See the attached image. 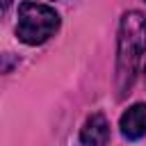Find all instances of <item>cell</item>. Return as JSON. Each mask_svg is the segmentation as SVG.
<instances>
[{
    "label": "cell",
    "instance_id": "4",
    "mask_svg": "<svg viewBox=\"0 0 146 146\" xmlns=\"http://www.w3.org/2000/svg\"><path fill=\"white\" fill-rule=\"evenodd\" d=\"M80 141H82V146H107V141H110V123L100 112L91 114L84 121V125L80 130Z\"/></svg>",
    "mask_w": 146,
    "mask_h": 146
},
{
    "label": "cell",
    "instance_id": "5",
    "mask_svg": "<svg viewBox=\"0 0 146 146\" xmlns=\"http://www.w3.org/2000/svg\"><path fill=\"white\" fill-rule=\"evenodd\" d=\"M11 7V0H0V18L7 14V9Z\"/></svg>",
    "mask_w": 146,
    "mask_h": 146
},
{
    "label": "cell",
    "instance_id": "2",
    "mask_svg": "<svg viewBox=\"0 0 146 146\" xmlns=\"http://www.w3.org/2000/svg\"><path fill=\"white\" fill-rule=\"evenodd\" d=\"M59 30V14L43 2H21L16 16V36L27 46L48 41Z\"/></svg>",
    "mask_w": 146,
    "mask_h": 146
},
{
    "label": "cell",
    "instance_id": "3",
    "mask_svg": "<svg viewBox=\"0 0 146 146\" xmlns=\"http://www.w3.org/2000/svg\"><path fill=\"white\" fill-rule=\"evenodd\" d=\"M119 128H121V135L130 141L146 137V103H135L132 107H128L121 114Z\"/></svg>",
    "mask_w": 146,
    "mask_h": 146
},
{
    "label": "cell",
    "instance_id": "1",
    "mask_svg": "<svg viewBox=\"0 0 146 146\" xmlns=\"http://www.w3.org/2000/svg\"><path fill=\"white\" fill-rule=\"evenodd\" d=\"M146 50V16L141 11H128L119 25V48H116V89L123 98L132 87L141 55Z\"/></svg>",
    "mask_w": 146,
    "mask_h": 146
}]
</instances>
